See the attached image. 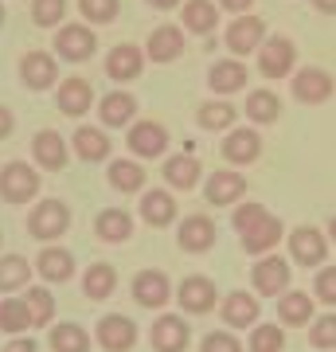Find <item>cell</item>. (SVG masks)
I'll return each mask as SVG.
<instances>
[{
    "label": "cell",
    "mask_w": 336,
    "mask_h": 352,
    "mask_svg": "<svg viewBox=\"0 0 336 352\" xmlns=\"http://www.w3.org/2000/svg\"><path fill=\"white\" fill-rule=\"evenodd\" d=\"M47 349L51 352H90L94 349V333L78 321H55L47 329Z\"/></svg>",
    "instance_id": "74e56055"
},
{
    "label": "cell",
    "mask_w": 336,
    "mask_h": 352,
    "mask_svg": "<svg viewBox=\"0 0 336 352\" xmlns=\"http://www.w3.org/2000/svg\"><path fill=\"white\" fill-rule=\"evenodd\" d=\"M219 239V223L212 212H188L176 219V247L184 254H208Z\"/></svg>",
    "instance_id": "52a82bcc"
},
{
    "label": "cell",
    "mask_w": 336,
    "mask_h": 352,
    "mask_svg": "<svg viewBox=\"0 0 336 352\" xmlns=\"http://www.w3.org/2000/svg\"><path fill=\"white\" fill-rule=\"evenodd\" d=\"M286 219L274 212H266V219H262L258 227H250L247 235H238V243H243V251L250 254V258H262V254H274L282 243H286Z\"/></svg>",
    "instance_id": "4316f807"
},
{
    "label": "cell",
    "mask_w": 336,
    "mask_h": 352,
    "mask_svg": "<svg viewBox=\"0 0 336 352\" xmlns=\"http://www.w3.org/2000/svg\"><path fill=\"white\" fill-rule=\"evenodd\" d=\"M219 4V12H231V16H247L254 8V0H215Z\"/></svg>",
    "instance_id": "f907efd6"
},
{
    "label": "cell",
    "mask_w": 336,
    "mask_h": 352,
    "mask_svg": "<svg viewBox=\"0 0 336 352\" xmlns=\"http://www.w3.org/2000/svg\"><path fill=\"white\" fill-rule=\"evenodd\" d=\"M250 82V67L243 63V59H235V55H227V59H215L212 67H208V87H212L215 98H235V94H243Z\"/></svg>",
    "instance_id": "cb8c5ba5"
},
{
    "label": "cell",
    "mask_w": 336,
    "mask_h": 352,
    "mask_svg": "<svg viewBox=\"0 0 336 352\" xmlns=\"http://www.w3.org/2000/svg\"><path fill=\"white\" fill-rule=\"evenodd\" d=\"M94 110H98V126L102 129H129L133 122H137L141 106L125 87H117V90H106V94L94 102Z\"/></svg>",
    "instance_id": "ffe728a7"
},
{
    "label": "cell",
    "mask_w": 336,
    "mask_h": 352,
    "mask_svg": "<svg viewBox=\"0 0 336 352\" xmlns=\"http://www.w3.org/2000/svg\"><path fill=\"white\" fill-rule=\"evenodd\" d=\"M145 47L137 43H117V47L106 51V78L110 82H137L141 71H145Z\"/></svg>",
    "instance_id": "83f0119b"
},
{
    "label": "cell",
    "mask_w": 336,
    "mask_h": 352,
    "mask_svg": "<svg viewBox=\"0 0 336 352\" xmlns=\"http://www.w3.org/2000/svg\"><path fill=\"white\" fill-rule=\"evenodd\" d=\"M71 161V141L59 129H36L32 133V164L39 173H63Z\"/></svg>",
    "instance_id": "d6986e66"
},
{
    "label": "cell",
    "mask_w": 336,
    "mask_h": 352,
    "mask_svg": "<svg viewBox=\"0 0 336 352\" xmlns=\"http://www.w3.org/2000/svg\"><path fill=\"white\" fill-rule=\"evenodd\" d=\"M219 157H223L231 168H247L262 157V133L254 126H235L227 129L223 141H219Z\"/></svg>",
    "instance_id": "44dd1931"
},
{
    "label": "cell",
    "mask_w": 336,
    "mask_h": 352,
    "mask_svg": "<svg viewBox=\"0 0 336 352\" xmlns=\"http://www.w3.org/2000/svg\"><path fill=\"white\" fill-rule=\"evenodd\" d=\"M71 153H75L78 161H87V164L110 161V153H113L110 129H102V126H78L75 138H71Z\"/></svg>",
    "instance_id": "1f68e13d"
},
{
    "label": "cell",
    "mask_w": 336,
    "mask_h": 352,
    "mask_svg": "<svg viewBox=\"0 0 336 352\" xmlns=\"http://www.w3.org/2000/svg\"><path fill=\"white\" fill-rule=\"evenodd\" d=\"M238 113L243 110H235V102L231 98H208V102H199L196 126L208 129V133H227V129H235Z\"/></svg>",
    "instance_id": "f35d334b"
},
{
    "label": "cell",
    "mask_w": 336,
    "mask_h": 352,
    "mask_svg": "<svg viewBox=\"0 0 336 352\" xmlns=\"http://www.w3.org/2000/svg\"><path fill=\"white\" fill-rule=\"evenodd\" d=\"M180 28L188 36L212 39L219 32V4L215 0H184L180 4Z\"/></svg>",
    "instance_id": "f546056e"
},
{
    "label": "cell",
    "mask_w": 336,
    "mask_h": 352,
    "mask_svg": "<svg viewBox=\"0 0 336 352\" xmlns=\"http://www.w3.org/2000/svg\"><path fill=\"white\" fill-rule=\"evenodd\" d=\"M129 298H133L141 309L161 314L164 305L176 298V286H172V278L164 274V270H157V266H145V270H137V274H133V282H129Z\"/></svg>",
    "instance_id": "ba28073f"
},
{
    "label": "cell",
    "mask_w": 336,
    "mask_h": 352,
    "mask_svg": "<svg viewBox=\"0 0 336 352\" xmlns=\"http://www.w3.org/2000/svg\"><path fill=\"white\" fill-rule=\"evenodd\" d=\"M313 4V12H321V16H336V0H309Z\"/></svg>",
    "instance_id": "816d5d0a"
},
{
    "label": "cell",
    "mask_w": 336,
    "mask_h": 352,
    "mask_svg": "<svg viewBox=\"0 0 336 352\" xmlns=\"http://www.w3.org/2000/svg\"><path fill=\"white\" fill-rule=\"evenodd\" d=\"M188 47V32L180 24H157L149 32V39H145V59L149 63H176L180 55H184Z\"/></svg>",
    "instance_id": "484cf974"
},
{
    "label": "cell",
    "mask_w": 336,
    "mask_h": 352,
    "mask_svg": "<svg viewBox=\"0 0 336 352\" xmlns=\"http://www.w3.org/2000/svg\"><path fill=\"white\" fill-rule=\"evenodd\" d=\"M328 235H324L321 227H313V223H301V227H293L286 235V258L293 266H305V270H317V266H324L328 263Z\"/></svg>",
    "instance_id": "3957f363"
},
{
    "label": "cell",
    "mask_w": 336,
    "mask_h": 352,
    "mask_svg": "<svg viewBox=\"0 0 336 352\" xmlns=\"http://www.w3.org/2000/svg\"><path fill=\"white\" fill-rule=\"evenodd\" d=\"M32 266H36V274L47 282V286H63V282H71L78 270L75 263V251L71 247H63V243H43L36 251V258H32Z\"/></svg>",
    "instance_id": "ac0fdd59"
},
{
    "label": "cell",
    "mask_w": 336,
    "mask_h": 352,
    "mask_svg": "<svg viewBox=\"0 0 336 352\" xmlns=\"http://www.w3.org/2000/svg\"><path fill=\"white\" fill-rule=\"evenodd\" d=\"M67 0H32V24L36 28H63Z\"/></svg>",
    "instance_id": "f6af8a7d"
},
{
    "label": "cell",
    "mask_w": 336,
    "mask_h": 352,
    "mask_svg": "<svg viewBox=\"0 0 336 352\" xmlns=\"http://www.w3.org/2000/svg\"><path fill=\"white\" fill-rule=\"evenodd\" d=\"M24 302H27V314H32V329H51L55 321H59V298L51 294L47 282H32V286L24 289Z\"/></svg>",
    "instance_id": "8d00e7d4"
},
{
    "label": "cell",
    "mask_w": 336,
    "mask_h": 352,
    "mask_svg": "<svg viewBox=\"0 0 336 352\" xmlns=\"http://www.w3.org/2000/svg\"><path fill=\"white\" fill-rule=\"evenodd\" d=\"M78 289L87 302H110L117 294V266L113 263H90L78 278Z\"/></svg>",
    "instance_id": "836d02e7"
},
{
    "label": "cell",
    "mask_w": 336,
    "mask_h": 352,
    "mask_svg": "<svg viewBox=\"0 0 336 352\" xmlns=\"http://www.w3.org/2000/svg\"><path fill=\"white\" fill-rule=\"evenodd\" d=\"M36 282V266L24 254H0V298H12V294H24L27 286Z\"/></svg>",
    "instance_id": "e575fe53"
},
{
    "label": "cell",
    "mask_w": 336,
    "mask_h": 352,
    "mask_svg": "<svg viewBox=\"0 0 336 352\" xmlns=\"http://www.w3.org/2000/svg\"><path fill=\"white\" fill-rule=\"evenodd\" d=\"M199 352H247V344H243L231 329H215V333H203Z\"/></svg>",
    "instance_id": "7dc6e473"
},
{
    "label": "cell",
    "mask_w": 336,
    "mask_h": 352,
    "mask_svg": "<svg viewBox=\"0 0 336 352\" xmlns=\"http://www.w3.org/2000/svg\"><path fill=\"white\" fill-rule=\"evenodd\" d=\"M20 82L32 94H43V90L59 87V59H55V51H43V47L24 51L20 55Z\"/></svg>",
    "instance_id": "5bb4252c"
},
{
    "label": "cell",
    "mask_w": 336,
    "mask_h": 352,
    "mask_svg": "<svg viewBox=\"0 0 336 352\" xmlns=\"http://www.w3.org/2000/svg\"><path fill=\"white\" fill-rule=\"evenodd\" d=\"M137 337H141V329L129 314H102L94 321V344L102 352H133Z\"/></svg>",
    "instance_id": "9c48e42d"
},
{
    "label": "cell",
    "mask_w": 336,
    "mask_h": 352,
    "mask_svg": "<svg viewBox=\"0 0 336 352\" xmlns=\"http://www.w3.org/2000/svg\"><path fill=\"white\" fill-rule=\"evenodd\" d=\"M0 352H39V340L27 337V333H24V337H8Z\"/></svg>",
    "instance_id": "c3c4849f"
},
{
    "label": "cell",
    "mask_w": 336,
    "mask_h": 352,
    "mask_svg": "<svg viewBox=\"0 0 336 352\" xmlns=\"http://www.w3.org/2000/svg\"><path fill=\"white\" fill-rule=\"evenodd\" d=\"M149 8H157V12H172V8H180L184 0H145Z\"/></svg>",
    "instance_id": "f5cc1de1"
},
{
    "label": "cell",
    "mask_w": 336,
    "mask_h": 352,
    "mask_svg": "<svg viewBox=\"0 0 336 352\" xmlns=\"http://www.w3.org/2000/svg\"><path fill=\"white\" fill-rule=\"evenodd\" d=\"M78 16L90 28H106L122 16V0H78Z\"/></svg>",
    "instance_id": "b9f144b4"
},
{
    "label": "cell",
    "mask_w": 336,
    "mask_h": 352,
    "mask_svg": "<svg viewBox=\"0 0 336 352\" xmlns=\"http://www.w3.org/2000/svg\"><path fill=\"white\" fill-rule=\"evenodd\" d=\"M0 254H4V231H0Z\"/></svg>",
    "instance_id": "9f6ffc18"
},
{
    "label": "cell",
    "mask_w": 336,
    "mask_h": 352,
    "mask_svg": "<svg viewBox=\"0 0 336 352\" xmlns=\"http://www.w3.org/2000/svg\"><path fill=\"white\" fill-rule=\"evenodd\" d=\"M51 51H55V59H63V63H90L94 59V51H98V32L90 24H78V20H71V24L55 28V43H51Z\"/></svg>",
    "instance_id": "8992f818"
},
{
    "label": "cell",
    "mask_w": 336,
    "mask_h": 352,
    "mask_svg": "<svg viewBox=\"0 0 336 352\" xmlns=\"http://www.w3.org/2000/svg\"><path fill=\"white\" fill-rule=\"evenodd\" d=\"M324 235H328V243H333V247H336V215H333V219H328V231H324Z\"/></svg>",
    "instance_id": "db71d44e"
},
{
    "label": "cell",
    "mask_w": 336,
    "mask_h": 352,
    "mask_svg": "<svg viewBox=\"0 0 336 352\" xmlns=\"http://www.w3.org/2000/svg\"><path fill=\"white\" fill-rule=\"evenodd\" d=\"M258 55V75L270 78V82H282V78L293 75V63H298V43L289 36H266Z\"/></svg>",
    "instance_id": "30bf717a"
},
{
    "label": "cell",
    "mask_w": 336,
    "mask_h": 352,
    "mask_svg": "<svg viewBox=\"0 0 336 352\" xmlns=\"http://www.w3.org/2000/svg\"><path fill=\"white\" fill-rule=\"evenodd\" d=\"M161 176H164V188L192 192V188H199V176H208V173H203L199 157L192 153V145H184V153H168V157H164Z\"/></svg>",
    "instance_id": "7402d4cb"
},
{
    "label": "cell",
    "mask_w": 336,
    "mask_h": 352,
    "mask_svg": "<svg viewBox=\"0 0 336 352\" xmlns=\"http://www.w3.org/2000/svg\"><path fill=\"white\" fill-rule=\"evenodd\" d=\"M137 215L145 227H176L180 219V204H176V192L172 188H145L141 192V204H137Z\"/></svg>",
    "instance_id": "603a6c76"
},
{
    "label": "cell",
    "mask_w": 336,
    "mask_h": 352,
    "mask_svg": "<svg viewBox=\"0 0 336 352\" xmlns=\"http://www.w3.org/2000/svg\"><path fill=\"white\" fill-rule=\"evenodd\" d=\"M247 352H286V329L278 321H258L254 329H247Z\"/></svg>",
    "instance_id": "60d3db41"
},
{
    "label": "cell",
    "mask_w": 336,
    "mask_h": 352,
    "mask_svg": "<svg viewBox=\"0 0 336 352\" xmlns=\"http://www.w3.org/2000/svg\"><path fill=\"white\" fill-rule=\"evenodd\" d=\"M247 188L250 180L238 168H215V173L203 176V200L212 204V208H235V204L247 200Z\"/></svg>",
    "instance_id": "4fadbf2b"
},
{
    "label": "cell",
    "mask_w": 336,
    "mask_h": 352,
    "mask_svg": "<svg viewBox=\"0 0 336 352\" xmlns=\"http://www.w3.org/2000/svg\"><path fill=\"white\" fill-rule=\"evenodd\" d=\"M4 20H8V12H4V0H0V28H4Z\"/></svg>",
    "instance_id": "11a10c76"
},
{
    "label": "cell",
    "mask_w": 336,
    "mask_h": 352,
    "mask_svg": "<svg viewBox=\"0 0 336 352\" xmlns=\"http://www.w3.org/2000/svg\"><path fill=\"white\" fill-rule=\"evenodd\" d=\"M94 87H90L87 78H59V87H55V110L63 113V118H71V122H78V118H87L90 110H94Z\"/></svg>",
    "instance_id": "d4e9b609"
},
{
    "label": "cell",
    "mask_w": 336,
    "mask_h": 352,
    "mask_svg": "<svg viewBox=\"0 0 336 352\" xmlns=\"http://www.w3.org/2000/svg\"><path fill=\"white\" fill-rule=\"evenodd\" d=\"M125 149L137 161H157L168 153V129L157 118H137L133 126L125 129Z\"/></svg>",
    "instance_id": "8fae6325"
},
{
    "label": "cell",
    "mask_w": 336,
    "mask_h": 352,
    "mask_svg": "<svg viewBox=\"0 0 336 352\" xmlns=\"http://www.w3.org/2000/svg\"><path fill=\"white\" fill-rule=\"evenodd\" d=\"M12 133H16V113L0 102V141H8Z\"/></svg>",
    "instance_id": "681fc988"
},
{
    "label": "cell",
    "mask_w": 336,
    "mask_h": 352,
    "mask_svg": "<svg viewBox=\"0 0 336 352\" xmlns=\"http://www.w3.org/2000/svg\"><path fill=\"white\" fill-rule=\"evenodd\" d=\"M71 223H75V215H71L67 200H59V196H43V200H36L32 208H27L24 231L43 247V243H59L63 235L71 231Z\"/></svg>",
    "instance_id": "6da1fadb"
},
{
    "label": "cell",
    "mask_w": 336,
    "mask_h": 352,
    "mask_svg": "<svg viewBox=\"0 0 336 352\" xmlns=\"http://www.w3.org/2000/svg\"><path fill=\"white\" fill-rule=\"evenodd\" d=\"M289 78H293V82H289L293 102H301V106H324V102L336 94V78L328 75L324 67H298Z\"/></svg>",
    "instance_id": "e0dca14e"
},
{
    "label": "cell",
    "mask_w": 336,
    "mask_h": 352,
    "mask_svg": "<svg viewBox=\"0 0 336 352\" xmlns=\"http://www.w3.org/2000/svg\"><path fill=\"white\" fill-rule=\"evenodd\" d=\"M293 282V263H289L286 254H262L250 263V289L258 294V298H282Z\"/></svg>",
    "instance_id": "277c9868"
},
{
    "label": "cell",
    "mask_w": 336,
    "mask_h": 352,
    "mask_svg": "<svg viewBox=\"0 0 336 352\" xmlns=\"http://www.w3.org/2000/svg\"><path fill=\"white\" fill-rule=\"evenodd\" d=\"M145 180H149V173H145V164L137 157H110L106 161V184L113 192H122V196L145 192Z\"/></svg>",
    "instance_id": "f1b7e54d"
},
{
    "label": "cell",
    "mask_w": 336,
    "mask_h": 352,
    "mask_svg": "<svg viewBox=\"0 0 336 352\" xmlns=\"http://www.w3.org/2000/svg\"><path fill=\"white\" fill-rule=\"evenodd\" d=\"M215 314L223 317V329L231 333H243V329H254L262 317V298L254 289H231L219 298V309Z\"/></svg>",
    "instance_id": "7c38bea8"
},
{
    "label": "cell",
    "mask_w": 336,
    "mask_h": 352,
    "mask_svg": "<svg viewBox=\"0 0 336 352\" xmlns=\"http://www.w3.org/2000/svg\"><path fill=\"white\" fill-rule=\"evenodd\" d=\"M317 317V298L305 289H286L278 298V325L282 329H309V321Z\"/></svg>",
    "instance_id": "4dcf8cb0"
},
{
    "label": "cell",
    "mask_w": 336,
    "mask_h": 352,
    "mask_svg": "<svg viewBox=\"0 0 336 352\" xmlns=\"http://www.w3.org/2000/svg\"><path fill=\"white\" fill-rule=\"evenodd\" d=\"M149 344L153 352H188L192 349V325L184 314H157L149 325Z\"/></svg>",
    "instance_id": "9a60e30c"
},
{
    "label": "cell",
    "mask_w": 336,
    "mask_h": 352,
    "mask_svg": "<svg viewBox=\"0 0 336 352\" xmlns=\"http://www.w3.org/2000/svg\"><path fill=\"white\" fill-rule=\"evenodd\" d=\"M219 286H215V278L208 274H188L180 278V286H176V298L172 302L180 305V314L184 317H208L219 309Z\"/></svg>",
    "instance_id": "5b68a950"
},
{
    "label": "cell",
    "mask_w": 336,
    "mask_h": 352,
    "mask_svg": "<svg viewBox=\"0 0 336 352\" xmlns=\"http://www.w3.org/2000/svg\"><path fill=\"white\" fill-rule=\"evenodd\" d=\"M266 204H258V200H243V204H235V212H231V227H235L238 235H247L250 227H258L262 219H266Z\"/></svg>",
    "instance_id": "bcb514c9"
},
{
    "label": "cell",
    "mask_w": 336,
    "mask_h": 352,
    "mask_svg": "<svg viewBox=\"0 0 336 352\" xmlns=\"http://www.w3.org/2000/svg\"><path fill=\"white\" fill-rule=\"evenodd\" d=\"M0 333L4 337H24V333H32V314H27L24 294H12V298L0 302Z\"/></svg>",
    "instance_id": "ab89813d"
},
{
    "label": "cell",
    "mask_w": 336,
    "mask_h": 352,
    "mask_svg": "<svg viewBox=\"0 0 336 352\" xmlns=\"http://www.w3.org/2000/svg\"><path fill=\"white\" fill-rule=\"evenodd\" d=\"M270 36L266 32V20L262 16H235L231 24L223 28V47L235 55V59H247V55H254V51L262 47V39Z\"/></svg>",
    "instance_id": "2e32d148"
},
{
    "label": "cell",
    "mask_w": 336,
    "mask_h": 352,
    "mask_svg": "<svg viewBox=\"0 0 336 352\" xmlns=\"http://www.w3.org/2000/svg\"><path fill=\"white\" fill-rule=\"evenodd\" d=\"M43 173L32 161H4L0 164V200L8 208H27L39 200Z\"/></svg>",
    "instance_id": "7a4b0ae2"
},
{
    "label": "cell",
    "mask_w": 336,
    "mask_h": 352,
    "mask_svg": "<svg viewBox=\"0 0 336 352\" xmlns=\"http://www.w3.org/2000/svg\"><path fill=\"white\" fill-rule=\"evenodd\" d=\"M309 344L317 352H336V309H324L309 321Z\"/></svg>",
    "instance_id": "7bdbcfd3"
},
{
    "label": "cell",
    "mask_w": 336,
    "mask_h": 352,
    "mask_svg": "<svg viewBox=\"0 0 336 352\" xmlns=\"http://www.w3.org/2000/svg\"><path fill=\"white\" fill-rule=\"evenodd\" d=\"M243 118H247L254 129L274 126L278 118H282V98H278V90H270V87L247 90V102H243Z\"/></svg>",
    "instance_id": "d590c367"
},
{
    "label": "cell",
    "mask_w": 336,
    "mask_h": 352,
    "mask_svg": "<svg viewBox=\"0 0 336 352\" xmlns=\"http://www.w3.org/2000/svg\"><path fill=\"white\" fill-rule=\"evenodd\" d=\"M94 239L110 243V247H122V243L133 239V215L125 208H102L94 215Z\"/></svg>",
    "instance_id": "d6a6232c"
},
{
    "label": "cell",
    "mask_w": 336,
    "mask_h": 352,
    "mask_svg": "<svg viewBox=\"0 0 336 352\" xmlns=\"http://www.w3.org/2000/svg\"><path fill=\"white\" fill-rule=\"evenodd\" d=\"M313 298H317V305H324V309H336V266H317L313 270Z\"/></svg>",
    "instance_id": "ee69618b"
}]
</instances>
